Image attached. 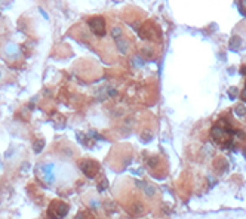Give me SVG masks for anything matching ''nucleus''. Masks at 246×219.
Instances as JSON below:
<instances>
[{
    "label": "nucleus",
    "mask_w": 246,
    "mask_h": 219,
    "mask_svg": "<svg viewBox=\"0 0 246 219\" xmlns=\"http://www.w3.org/2000/svg\"><path fill=\"white\" fill-rule=\"evenodd\" d=\"M68 204L64 203V201H52L49 209H48V215L52 218V219H62L65 218V215L68 213Z\"/></svg>",
    "instance_id": "f257e3e1"
},
{
    "label": "nucleus",
    "mask_w": 246,
    "mask_h": 219,
    "mask_svg": "<svg viewBox=\"0 0 246 219\" xmlns=\"http://www.w3.org/2000/svg\"><path fill=\"white\" fill-rule=\"evenodd\" d=\"M80 170L89 178V179H93L96 176V173L99 172V164L93 160H82L80 161Z\"/></svg>",
    "instance_id": "f03ea898"
},
{
    "label": "nucleus",
    "mask_w": 246,
    "mask_h": 219,
    "mask_svg": "<svg viewBox=\"0 0 246 219\" xmlns=\"http://www.w3.org/2000/svg\"><path fill=\"white\" fill-rule=\"evenodd\" d=\"M88 25H89L90 31L95 36H99V37L105 36V21H104L102 17H93V18H90L89 22H88Z\"/></svg>",
    "instance_id": "7ed1b4c3"
},
{
    "label": "nucleus",
    "mask_w": 246,
    "mask_h": 219,
    "mask_svg": "<svg viewBox=\"0 0 246 219\" xmlns=\"http://www.w3.org/2000/svg\"><path fill=\"white\" fill-rule=\"evenodd\" d=\"M138 31H140V36H141L143 39H154L153 34H156V30H154V27H153L151 24L144 25V28H143V30H138Z\"/></svg>",
    "instance_id": "20e7f679"
},
{
    "label": "nucleus",
    "mask_w": 246,
    "mask_h": 219,
    "mask_svg": "<svg viewBox=\"0 0 246 219\" xmlns=\"http://www.w3.org/2000/svg\"><path fill=\"white\" fill-rule=\"evenodd\" d=\"M117 48H119V50L122 52V53H126L128 52V49H129V43H128V40H125V39H117Z\"/></svg>",
    "instance_id": "39448f33"
},
{
    "label": "nucleus",
    "mask_w": 246,
    "mask_h": 219,
    "mask_svg": "<svg viewBox=\"0 0 246 219\" xmlns=\"http://www.w3.org/2000/svg\"><path fill=\"white\" fill-rule=\"evenodd\" d=\"M239 48H240V39L237 36L231 37V40H230V49L231 50H237Z\"/></svg>",
    "instance_id": "423d86ee"
},
{
    "label": "nucleus",
    "mask_w": 246,
    "mask_h": 219,
    "mask_svg": "<svg viewBox=\"0 0 246 219\" xmlns=\"http://www.w3.org/2000/svg\"><path fill=\"white\" fill-rule=\"evenodd\" d=\"M42 172L45 176H49V175H54V164L49 163V164H43L42 166Z\"/></svg>",
    "instance_id": "0eeeda50"
},
{
    "label": "nucleus",
    "mask_w": 246,
    "mask_h": 219,
    "mask_svg": "<svg viewBox=\"0 0 246 219\" xmlns=\"http://www.w3.org/2000/svg\"><path fill=\"white\" fill-rule=\"evenodd\" d=\"M143 189H144L145 195H148V197H153V195L156 194V188H154L153 185H150V184H145V187H144Z\"/></svg>",
    "instance_id": "6e6552de"
},
{
    "label": "nucleus",
    "mask_w": 246,
    "mask_h": 219,
    "mask_svg": "<svg viewBox=\"0 0 246 219\" xmlns=\"http://www.w3.org/2000/svg\"><path fill=\"white\" fill-rule=\"evenodd\" d=\"M111 36L117 40V39H120L122 37V28L120 27H113L111 28Z\"/></svg>",
    "instance_id": "1a4fd4ad"
},
{
    "label": "nucleus",
    "mask_w": 246,
    "mask_h": 219,
    "mask_svg": "<svg viewBox=\"0 0 246 219\" xmlns=\"http://www.w3.org/2000/svg\"><path fill=\"white\" fill-rule=\"evenodd\" d=\"M43 147H45V141H43V139L36 141V142H34V145H33V148H34V151H36V153H40V151L43 150Z\"/></svg>",
    "instance_id": "9d476101"
},
{
    "label": "nucleus",
    "mask_w": 246,
    "mask_h": 219,
    "mask_svg": "<svg viewBox=\"0 0 246 219\" xmlns=\"http://www.w3.org/2000/svg\"><path fill=\"white\" fill-rule=\"evenodd\" d=\"M143 210H144V207H143V204H141V203H135V204L132 206V212H134L135 215H141V213H143Z\"/></svg>",
    "instance_id": "9b49d317"
},
{
    "label": "nucleus",
    "mask_w": 246,
    "mask_h": 219,
    "mask_svg": "<svg viewBox=\"0 0 246 219\" xmlns=\"http://www.w3.org/2000/svg\"><path fill=\"white\" fill-rule=\"evenodd\" d=\"M234 111H236V114H237V116H240V117H243V116L246 114V110H245V107H243V105H239V107H236V110H234Z\"/></svg>",
    "instance_id": "f8f14e48"
},
{
    "label": "nucleus",
    "mask_w": 246,
    "mask_h": 219,
    "mask_svg": "<svg viewBox=\"0 0 246 219\" xmlns=\"http://www.w3.org/2000/svg\"><path fill=\"white\" fill-rule=\"evenodd\" d=\"M107 187H108V179H105V178H104V179H102V181H101V182H99V185H98V188H99V191H101V192H104V191H105V188H107Z\"/></svg>",
    "instance_id": "ddd939ff"
},
{
    "label": "nucleus",
    "mask_w": 246,
    "mask_h": 219,
    "mask_svg": "<svg viewBox=\"0 0 246 219\" xmlns=\"http://www.w3.org/2000/svg\"><path fill=\"white\" fill-rule=\"evenodd\" d=\"M147 164H148L150 167H154V166L157 164V157H150V158L147 160Z\"/></svg>",
    "instance_id": "4468645a"
},
{
    "label": "nucleus",
    "mask_w": 246,
    "mask_h": 219,
    "mask_svg": "<svg viewBox=\"0 0 246 219\" xmlns=\"http://www.w3.org/2000/svg\"><path fill=\"white\" fill-rule=\"evenodd\" d=\"M143 53H144L145 56H151V55H153V50H151V48H143Z\"/></svg>",
    "instance_id": "2eb2a0df"
},
{
    "label": "nucleus",
    "mask_w": 246,
    "mask_h": 219,
    "mask_svg": "<svg viewBox=\"0 0 246 219\" xmlns=\"http://www.w3.org/2000/svg\"><path fill=\"white\" fill-rule=\"evenodd\" d=\"M236 92H237V89H236V87H231V89H230V95H231V98H234V96H236Z\"/></svg>",
    "instance_id": "dca6fc26"
},
{
    "label": "nucleus",
    "mask_w": 246,
    "mask_h": 219,
    "mask_svg": "<svg viewBox=\"0 0 246 219\" xmlns=\"http://www.w3.org/2000/svg\"><path fill=\"white\" fill-rule=\"evenodd\" d=\"M90 206H92V207H98V206H99V201H95V200H92V201H90Z\"/></svg>",
    "instance_id": "f3484780"
},
{
    "label": "nucleus",
    "mask_w": 246,
    "mask_h": 219,
    "mask_svg": "<svg viewBox=\"0 0 246 219\" xmlns=\"http://www.w3.org/2000/svg\"><path fill=\"white\" fill-rule=\"evenodd\" d=\"M83 218H85V215H83V213H79V215L74 218V219H83Z\"/></svg>",
    "instance_id": "a211bd4d"
},
{
    "label": "nucleus",
    "mask_w": 246,
    "mask_h": 219,
    "mask_svg": "<svg viewBox=\"0 0 246 219\" xmlns=\"http://www.w3.org/2000/svg\"><path fill=\"white\" fill-rule=\"evenodd\" d=\"M28 170V164H22V172H27Z\"/></svg>",
    "instance_id": "6ab92c4d"
},
{
    "label": "nucleus",
    "mask_w": 246,
    "mask_h": 219,
    "mask_svg": "<svg viewBox=\"0 0 246 219\" xmlns=\"http://www.w3.org/2000/svg\"><path fill=\"white\" fill-rule=\"evenodd\" d=\"M240 3H242V6L246 9V0H240Z\"/></svg>",
    "instance_id": "aec40b11"
},
{
    "label": "nucleus",
    "mask_w": 246,
    "mask_h": 219,
    "mask_svg": "<svg viewBox=\"0 0 246 219\" xmlns=\"http://www.w3.org/2000/svg\"><path fill=\"white\" fill-rule=\"evenodd\" d=\"M242 98H243V99H246V89L242 92Z\"/></svg>",
    "instance_id": "412c9836"
},
{
    "label": "nucleus",
    "mask_w": 246,
    "mask_h": 219,
    "mask_svg": "<svg viewBox=\"0 0 246 219\" xmlns=\"http://www.w3.org/2000/svg\"><path fill=\"white\" fill-rule=\"evenodd\" d=\"M245 156H246V148H245Z\"/></svg>",
    "instance_id": "4be33fe9"
}]
</instances>
